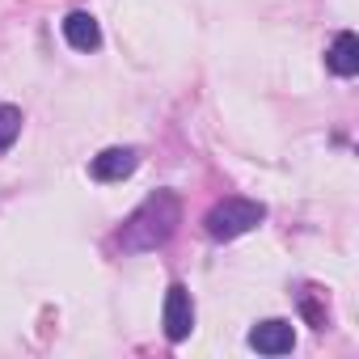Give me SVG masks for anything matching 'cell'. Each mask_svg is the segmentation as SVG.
Listing matches in <instances>:
<instances>
[{"mask_svg":"<svg viewBox=\"0 0 359 359\" xmlns=\"http://www.w3.org/2000/svg\"><path fill=\"white\" fill-rule=\"evenodd\" d=\"M18 135H22V110L18 106H0V152H9Z\"/></svg>","mask_w":359,"mask_h":359,"instance_id":"obj_8","label":"cell"},{"mask_svg":"<svg viewBox=\"0 0 359 359\" xmlns=\"http://www.w3.org/2000/svg\"><path fill=\"white\" fill-rule=\"evenodd\" d=\"M195 325V304H191V292L187 283H173L169 296H165V338L169 342H182Z\"/></svg>","mask_w":359,"mask_h":359,"instance_id":"obj_3","label":"cell"},{"mask_svg":"<svg viewBox=\"0 0 359 359\" xmlns=\"http://www.w3.org/2000/svg\"><path fill=\"white\" fill-rule=\"evenodd\" d=\"M64 39H68L76 51H93V47L102 43V30H97V22H93L85 9H76V13L64 18Z\"/></svg>","mask_w":359,"mask_h":359,"instance_id":"obj_6","label":"cell"},{"mask_svg":"<svg viewBox=\"0 0 359 359\" xmlns=\"http://www.w3.org/2000/svg\"><path fill=\"white\" fill-rule=\"evenodd\" d=\"M250 346L262 351V355H287L296 346V334H292L287 321H262V325L250 330Z\"/></svg>","mask_w":359,"mask_h":359,"instance_id":"obj_5","label":"cell"},{"mask_svg":"<svg viewBox=\"0 0 359 359\" xmlns=\"http://www.w3.org/2000/svg\"><path fill=\"white\" fill-rule=\"evenodd\" d=\"M262 216H266V208L254 203V199H224V203H216V208L208 212L203 229H208L212 241H233V237L250 233Z\"/></svg>","mask_w":359,"mask_h":359,"instance_id":"obj_2","label":"cell"},{"mask_svg":"<svg viewBox=\"0 0 359 359\" xmlns=\"http://www.w3.org/2000/svg\"><path fill=\"white\" fill-rule=\"evenodd\" d=\"M135 165H140V152L135 148H106L102 156H93V177L97 182H123L127 173H135Z\"/></svg>","mask_w":359,"mask_h":359,"instance_id":"obj_4","label":"cell"},{"mask_svg":"<svg viewBox=\"0 0 359 359\" xmlns=\"http://www.w3.org/2000/svg\"><path fill=\"white\" fill-rule=\"evenodd\" d=\"M177 220H182V208H177V195H169V191H156L152 199H144V208L123 224V233H118V245L127 250V254H144V250H156V245H165L169 237H173V229H177Z\"/></svg>","mask_w":359,"mask_h":359,"instance_id":"obj_1","label":"cell"},{"mask_svg":"<svg viewBox=\"0 0 359 359\" xmlns=\"http://www.w3.org/2000/svg\"><path fill=\"white\" fill-rule=\"evenodd\" d=\"M330 68H334L338 76H355V72H359V39H355L351 30L334 39V47H330Z\"/></svg>","mask_w":359,"mask_h":359,"instance_id":"obj_7","label":"cell"}]
</instances>
